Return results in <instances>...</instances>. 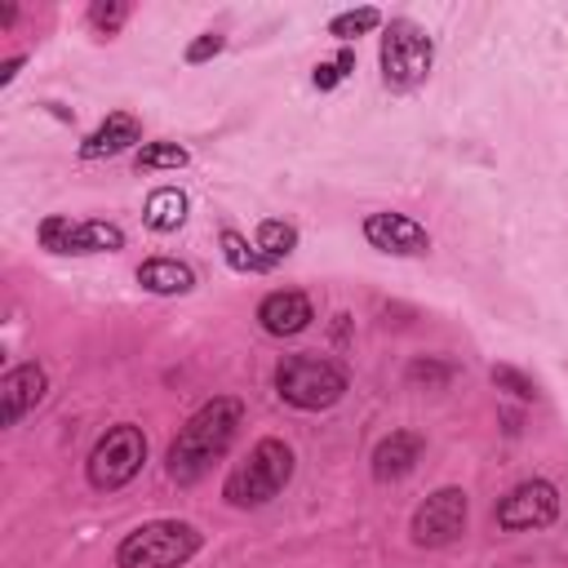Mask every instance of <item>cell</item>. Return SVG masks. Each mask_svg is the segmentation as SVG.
<instances>
[{
	"label": "cell",
	"mask_w": 568,
	"mask_h": 568,
	"mask_svg": "<svg viewBox=\"0 0 568 568\" xmlns=\"http://www.w3.org/2000/svg\"><path fill=\"white\" fill-rule=\"evenodd\" d=\"M240 422H244V404L235 395H213L204 399L186 426L178 430V439L169 444V457H164V470L178 488H191L200 484L235 444L240 435Z\"/></svg>",
	"instance_id": "obj_1"
},
{
	"label": "cell",
	"mask_w": 568,
	"mask_h": 568,
	"mask_svg": "<svg viewBox=\"0 0 568 568\" xmlns=\"http://www.w3.org/2000/svg\"><path fill=\"white\" fill-rule=\"evenodd\" d=\"M288 479H293V448H288L284 439L266 435V439H257V444L248 448L244 462H235V466L226 470L222 497H226V506H235V510H257V506L275 501Z\"/></svg>",
	"instance_id": "obj_2"
},
{
	"label": "cell",
	"mask_w": 568,
	"mask_h": 568,
	"mask_svg": "<svg viewBox=\"0 0 568 568\" xmlns=\"http://www.w3.org/2000/svg\"><path fill=\"white\" fill-rule=\"evenodd\" d=\"M346 386H351L346 368L328 355H315V351H297V355H284L275 364V395L302 413L333 408L346 395Z\"/></svg>",
	"instance_id": "obj_3"
},
{
	"label": "cell",
	"mask_w": 568,
	"mask_h": 568,
	"mask_svg": "<svg viewBox=\"0 0 568 568\" xmlns=\"http://www.w3.org/2000/svg\"><path fill=\"white\" fill-rule=\"evenodd\" d=\"M204 546L200 528L186 519H151L120 537L115 568H182Z\"/></svg>",
	"instance_id": "obj_4"
},
{
	"label": "cell",
	"mask_w": 568,
	"mask_h": 568,
	"mask_svg": "<svg viewBox=\"0 0 568 568\" xmlns=\"http://www.w3.org/2000/svg\"><path fill=\"white\" fill-rule=\"evenodd\" d=\"M377 62H382V84L386 89H395V93L417 89L435 67V40L413 18H390L386 31H382Z\"/></svg>",
	"instance_id": "obj_5"
},
{
	"label": "cell",
	"mask_w": 568,
	"mask_h": 568,
	"mask_svg": "<svg viewBox=\"0 0 568 568\" xmlns=\"http://www.w3.org/2000/svg\"><path fill=\"white\" fill-rule=\"evenodd\" d=\"M142 462H146V435H142V426L120 422V426H106V435L93 444V453L84 462V475H89V484L98 493H115V488H124L142 470Z\"/></svg>",
	"instance_id": "obj_6"
},
{
	"label": "cell",
	"mask_w": 568,
	"mask_h": 568,
	"mask_svg": "<svg viewBox=\"0 0 568 568\" xmlns=\"http://www.w3.org/2000/svg\"><path fill=\"white\" fill-rule=\"evenodd\" d=\"M40 244L49 253H75V257H84V253H115V248H124V231L115 222H102V217L75 222V217L53 213V217L40 222Z\"/></svg>",
	"instance_id": "obj_7"
},
{
	"label": "cell",
	"mask_w": 568,
	"mask_h": 568,
	"mask_svg": "<svg viewBox=\"0 0 568 568\" xmlns=\"http://www.w3.org/2000/svg\"><path fill=\"white\" fill-rule=\"evenodd\" d=\"M466 519H470L466 493H462V488H435V493L413 510V541L426 546V550L453 546V541L466 532Z\"/></svg>",
	"instance_id": "obj_8"
},
{
	"label": "cell",
	"mask_w": 568,
	"mask_h": 568,
	"mask_svg": "<svg viewBox=\"0 0 568 568\" xmlns=\"http://www.w3.org/2000/svg\"><path fill=\"white\" fill-rule=\"evenodd\" d=\"M555 519H559V488L550 479H524L497 501L501 532H532V528H550Z\"/></svg>",
	"instance_id": "obj_9"
},
{
	"label": "cell",
	"mask_w": 568,
	"mask_h": 568,
	"mask_svg": "<svg viewBox=\"0 0 568 568\" xmlns=\"http://www.w3.org/2000/svg\"><path fill=\"white\" fill-rule=\"evenodd\" d=\"M364 240L377 248V253H390V257H422L430 248V235L422 222H413L408 213H368L364 217Z\"/></svg>",
	"instance_id": "obj_10"
},
{
	"label": "cell",
	"mask_w": 568,
	"mask_h": 568,
	"mask_svg": "<svg viewBox=\"0 0 568 568\" xmlns=\"http://www.w3.org/2000/svg\"><path fill=\"white\" fill-rule=\"evenodd\" d=\"M44 390H49V377H44V368H40L36 359L13 364V368L0 377V422H4V426H18V422L44 399Z\"/></svg>",
	"instance_id": "obj_11"
},
{
	"label": "cell",
	"mask_w": 568,
	"mask_h": 568,
	"mask_svg": "<svg viewBox=\"0 0 568 568\" xmlns=\"http://www.w3.org/2000/svg\"><path fill=\"white\" fill-rule=\"evenodd\" d=\"M311 320H315V306L302 288H275L257 302V324L271 337H293V333L311 328Z\"/></svg>",
	"instance_id": "obj_12"
},
{
	"label": "cell",
	"mask_w": 568,
	"mask_h": 568,
	"mask_svg": "<svg viewBox=\"0 0 568 568\" xmlns=\"http://www.w3.org/2000/svg\"><path fill=\"white\" fill-rule=\"evenodd\" d=\"M422 435L417 430H390L386 439H377V448H373V479L377 484H395V479H404V475H413L417 470V462H422Z\"/></svg>",
	"instance_id": "obj_13"
},
{
	"label": "cell",
	"mask_w": 568,
	"mask_h": 568,
	"mask_svg": "<svg viewBox=\"0 0 568 568\" xmlns=\"http://www.w3.org/2000/svg\"><path fill=\"white\" fill-rule=\"evenodd\" d=\"M133 142H142V124H138L129 111H111V115L80 142V155H84V160H111V155L129 151Z\"/></svg>",
	"instance_id": "obj_14"
},
{
	"label": "cell",
	"mask_w": 568,
	"mask_h": 568,
	"mask_svg": "<svg viewBox=\"0 0 568 568\" xmlns=\"http://www.w3.org/2000/svg\"><path fill=\"white\" fill-rule=\"evenodd\" d=\"M138 284L155 297H178V293H191L195 288V271L178 257H146L138 266Z\"/></svg>",
	"instance_id": "obj_15"
},
{
	"label": "cell",
	"mask_w": 568,
	"mask_h": 568,
	"mask_svg": "<svg viewBox=\"0 0 568 568\" xmlns=\"http://www.w3.org/2000/svg\"><path fill=\"white\" fill-rule=\"evenodd\" d=\"M142 222H146L151 231H160V235L178 231V226L186 222V195H182L178 186H155V191L146 195V204H142Z\"/></svg>",
	"instance_id": "obj_16"
},
{
	"label": "cell",
	"mask_w": 568,
	"mask_h": 568,
	"mask_svg": "<svg viewBox=\"0 0 568 568\" xmlns=\"http://www.w3.org/2000/svg\"><path fill=\"white\" fill-rule=\"evenodd\" d=\"M217 244H222L226 266H231V271H240V275H266V271L275 266V262H271L257 244H248L240 231H222V240H217Z\"/></svg>",
	"instance_id": "obj_17"
},
{
	"label": "cell",
	"mask_w": 568,
	"mask_h": 568,
	"mask_svg": "<svg viewBox=\"0 0 568 568\" xmlns=\"http://www.w3.org/2000/svg\"><path fill=\"white\" fill-rule=\"evenodd\" d=\"M253 244H257L271 262H280V257H288V253L297 248V226H293V222H280V217H266V222H257Z\"/></svg>",
	"instance_id": "obj_18"
},
{
	"label": "cell",
	"mask_w": 568,
	"mask_h": 568,
	"mask_svg": "<svg viewBox=\"0 0 568 568\" xmlns=\"http://www.w3.org/2000/svg\"><path fill=\"white\" fill-rule=\"evenodd\" d=\"M377 27H382V13H377L373 4H359V9L337 13V18L328 22V36H337V40L346 44V40H359V36H368V31H377Z\"/></svg>",
	"instance_id": "obj_19"
},
{
	"label": "cell",
	"mask_w": 568,
	"mask_h": 568,
	"mask_svg": "<svg viewBox=\"0 0 568 568\" xmlns=\"http://www.w3.org/2000/svg\"><path fill=\"white\" fill-rule=\"evenodd\" d=\"M191 155H186V146H178V142H146L138 155H133V164H138V173H146V169H182Z\"/></svg>",
	"instance_id": "obj_20"
},
{
	"label": "cell",
	"mask_w": 568,
	"mask_h": 568,
	"mask_svg": "<svg viewBox=\"0 0 568 568\" xmlns=\"http://www.w3.org/2000/svg\"><path fill=\"white\" fill-rule=\"evenodd\" d=\"M493 386L497 390H506L510 399H519V404H532L537 399V382L528 377V373H519V368H510V364H493Z\"/></svg>",
	"instance_id": "obj_21"
},
{
	"label": "cell",
	"mask_w": 568,
	"mask_h": 568,
	"mask_svg": "<svg viewBox=\"0 0 568 568\" xmlns=\"http://www.w3.org/2000/svg\"><path fill=\"white\" fill-rule=\"evenodd\" d=\"M129 22V0H93L89 4V27L98 36H115Z\"/></svg>",
	"instance_id": "obj_22"
},
{
	"label": "cell",
	"mask_w": 568,
	"mask_h": 568,
	"mask_svg": "<svg viewBox=\"0 0 568 568\" xmlns=\"http://www.w3.org/2000/svg\"><path fill=\"white\" fill-rule=\"evenodd\" d=\"M351 71H355V53H351V49H342V53H337L333 62H320V67H315L311 84H315L320 93H328V89H337V84H342V80H346Z\"/></svg>",
	"instance_id": "obj_23"
},
{
	"label": "cell",
	"mask_w": 568,
	"mask_h": 568,
	"mask_svg": "<svg viewBox=\"0 0 568 568\" xmlns=\"http://www.w3.org/2000/svg\"><path fill=\"white\" fill-rule=\"evenodd\" d=\"M408 382L448 386V382H453V364H444V359H413V364H408Z\"/></svg>",
	"instance_id": "obj_24"
},
{
	"label": "cell",
	"mask_w": 568,
	"mask_h": 568,
	"mask_svg": "<svg viewBox=\"0 0 568 568\" xmlns=\"http://www.w3.org/2000/svg\"><path fill=\"white\" fill-rule=\"evenodd\" d=\"M222 49H226V36H217V31H204V36H195V40L186 44V53H182V58H186L191 67H200V62L217 58Z\"/></svg>",
	"instance_id": "obj_25"
},
{
	"label": "cell",
	"mask_w": 568,
	"mask_h": 568,
	"mask_svg": "<svg viewBox=\"0 0 568 568\" xmlns=\"http://www.w3.org/2000/svg\"><path fill=\"white\" fill-rule=\"evenodd\" d=\"M22 62H27V58H22V53H18V58H9V62H4V67H0V84H13V75H18V71H22Z\"/></svg>",
	"instance_id": "obj_26"
},
{
	"label": "cell",
	"mask_w": 568,
	"mask_h": 568,
	"mask_svg": "<svg viewBox=\"0 0 568 568\" xmlns=\"http://www.w3.org/2000/svg\"><path fill=\"white\" fill-rule=\"evenodd\" d=\"M13 18H18V4H0V31H4Z\"/></svg>",
	"instance_id": "obj_27"
}]
</instances>
